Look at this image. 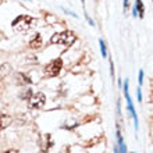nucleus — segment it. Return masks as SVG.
<instances>
[{"label": "nucleus", "instance_id": "1", "mask_svg": "<svg viewBox=\"0 0 153 153\" xmlns=\"http://www.w3.org/2000/svg\"><path fill=\"white\" fill-rule=\"evenodd\" d=\"M35 24H36V20L32 18V17L20 16L13 21V28H14V31H17V32H27V31H29L32 27H35Z\"/></svg>", "mask_w": 153, "mask_h": 153}, {"label": "nucleus", "instance_id": "2", "mask_svg": "<svg viewBox=\"0 0 153 153\" xmlns=\"http://www.w3.org/2000/svg\"><path fill=\"white\" fill-rule=\"evenodd\" d=\"M75 35L73 32H70V31H64V32L61 33H54L50 39L53 45H60V46H64V48H68L71 45L75 42Z\"/></svg>", "mask_w": 153, "mask_h": 153}, {"label": "nucleus", "instance_id": "3", "mask_svg": "<svg viewBox=\"0 0 153 153\" xmlns=\"http://www.w3.org/2000/svg\"><path fill=\"white\" fill-rule=\"evenodd\" d=\"M61 68H63V61L60 59H56V60H52L45 67V74L49 76H57L60 74Z\"/></svg>", "mask_w": 153, "mask_h": 153}, {"label": "nucleus", "instance_id": "4", "mask_svg": "<svg viewBox=\"0 0 153 153\" xmlns=\"http://www.w3.org/2000/svg\"><path fill=\"white\" fill-rule=\"evenodd\" d=\"M45 102H46V96L42 92H36L31 93V96L28 99V105L31 109H40V107H43Z\"/></svg>", "mask_w": 153, "mask_h": 153}, {"label": "nucleus", "instance_id": "5", "mask_svg": "<svg viewBox=\"0 0 153 153\" xmlns=\"http://www.w3.org/2000/svg\"><path fill=\"white\" fill-rule=\"evenodd\" d=\"M124 95H125V99H127V106H128V110L131 116L134 117V121H135V129H138V117L137 113H135V109L132 106V100H131V96H129V92H128V81H125L124 84Z\"/></svg>", "mask_w": 153, "mask_h": 153}, {"label": "nucleus", "instance_id": "6", "mask_svg": "<svg viewBox=\"0 0 153 153\" xmlns=\"http://www.w3.org/2000/svg\"><path fill=\"white\" fill-rule=\"evenodd\" d=\"M40 148L43 150H49L50 149V146H52V138H50V135L49 134H46V135H43V137L40 138Z\"/></svg>", "mask_w": 153, "mask_h": 153}, {"label": "nucleus", "instance_id": "7", "mask_svg": "<svg viewBox=\"0 0 153 153\" xmlns=\"http://www.w3.org/2000/svg\"><path fill=\"white\" fill-rule=\"evenodd\" d=\"M13 118L10 116H7V114H1L0 116V131H3L4 128H7L8 125L11 124Z\"/></svg>", "mask_w": 153, "mask_h": 153}, {"label": "nucleus", "instance_id": "8", "mask_svg": "<svg viewBox=\"0 0 153 153\" xmlns=\"http://www.w3.org/2000/svg\"><path fill=\"white\" fill-rule=\"evenodd\" d=\"M29 46H31L32 49H39L40 46H42V38H40L39 33H36V35H35V38L31 40Z\"/></svg>", "mask_w": 153, "mask_h": 153}, {"label": "nucleus", "instance_id": "9", "mask_svg": "<svg viewBox=\"0 0 153 153\" xmlns=\"http://www.w3.org/2000/svg\"><path fill=\"white\" fill-rule=\"evenodd\" d=\"M138 13H139V17H143V4H142V0H137V7L134 8V17H137Z\"/></svg>", "mask_w": 153, "mask_h": 153}, {"label": "nucleus", "instance_id": "10", "mask_svg": "<svg viewBox=\"0 0 153 153\" xmlns=\"http://www.w3.org/2000/svg\"><path fill=\"white\" fill-rule=\"evenodd\" d=\"M117 139H118V153H127L125 145H124V142H123V138L120 135V131H117Z\"/></svg>", "mask_w": 153, "mask_h": 153}, {"label": "nucleus", "instance_id": "11", "mask_svg": "<svg viewBox=\"0 0 153 153\" xmlns=\"http://www.w3.org/2000/svg\"><path fill=\"white\" fill-rule=\"evenodd\" d=\"M8 73H10V65L8 64L0 65V78H4Z\"/></svg>", "mask_w": 153, "mask_h": 153}, {"label": "nucleus", "instance_id": "12", "mask_svg": "<svg viewBox=\"0 0 153 153\" xmlns=\"http://www.w3.org/2000/svg\"><path fill=\"white\" fill-rule=\"evenodd\" d=\"M99 45H100V50H102V56L103 57H107V50H106V45L103 40H99Z\"/></svg>", "mask_w": 153, "mask_h": 153}, {"label": "nucleus", "instance_id": "13", "mask_svg": "<svg viewBox=\"0 0 153 153\" xmlns=\"http://www.w3.org/2000/svg\"><path fill=\"white\" fill-rule=\"evenodd\" d=\"M18 78H21V81H20V84H28L29 82V79L27 78L25 75H22V74H18Z\"/></svg>", "mask_w": 153, "mask_h": 153}, {"label": "nucleus", "instance_id": "14", "mask_svg": "<svg viewBox=\"0 0 153 153\" xmlns=\"http://www.w3.org/2000/svg\"><path fill=\"white\" fill-rule=\"evenodd\" d=\"M139 84H143V71H142V70H141V71H139Z\"/></svg>", "mask_w": 153, "mask_h": 153}, {"label": "nucleus", "instance_id": "15", "mask_svg": "<svg viewBox=\"0 0 153 153\" xmlns=\"http://www.w3.org/2000/svg\"><path fill=\"white\" fill-rule=\"evenodd\" d=\"M138 100L142 102V92H141V89H138Z\"/></svg>", "mask_w": 153, "mask_h": 153}, {"label": "nucleus", "instance_id": "16", "mask_svg": "<svg viewBox=\"0 0 153 153\" xmlns=\"http://www.w3.org/2000/svg\"><path fill=\"white\" fill-rule=\"evenodd\" d=\"M3 153H18L16 149H10V150H6V152H3Z\"/></svg>", "mask_w": 153, "mask_h": 153}, {"label": "nucleus", "instance_id": "17", "mask_svg": "<svg viewBox=\"0 0 153 153\" xmlns=\"http://www.w3.org/2000/svg\"><path fill=\"white\" fill-rule=\"evenodd\" d=\"M39 153H46V152H39Z\"/></svg>", "mask_w": 153, "mask_h": 153}]
</instances>
